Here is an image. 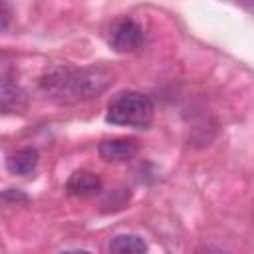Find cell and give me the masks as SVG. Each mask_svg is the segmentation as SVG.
I'll return each mask as SVG.
<instances>
[{"label": "cell", "mask_w": 254, "mask_h": 254, "mask_svg": "<svg viewBox=\"0 0 254 254\" xmlns=\"http://www.w3.org/2000/svg\"><path fill=\"white\" fill-rule=\"evenodd\" d=\"M155 115V103L149 95L141 91H121L117 93L109 105L105 121L111 125L147 129Z\"/></svg>", "instance_id": "cell-2"}, {"label": "cell", "mask_w": 254, "mask_h": 254, "mask_svg": "<svg viewBox=\"0 0 254 254\" xmlns=\"http://www.w3.org/2000/svg\"><path fill=\"white\" fill-rule=\"evenodd\" d=\"M40 163V155L34 147H24L14 151L12 155H8L6 159V171L10 175H18V177H28L36 171Z\"/></svg>", "instance_id": "cell-6"}, {"label": "cell", "mask_w": 254, "mask_h": 254, "mask_svg": "<svg viewBox=\"0 0 254 254\" xmlns=\"http://www.w3.org/2000/svg\"><path fill=\"white\" fill-rule=\"evenodd\" d=\"M12 24V6L8 0H0V32L8 30Z\"/></svg>", "instance_id": "cell-9"}, {"label": "cell", "mask_w": 254, "mask_h": 254, "mask_svg": "<svg viewBox=\"0 0 254 254\" xmlns=\"http://www.w3.org/2000/svg\"><path fill=\"white\" fill-rule=\"evenodd\" d=\"M101 190V179L91 171H73L65 181V192L69 196H93Z\"/></svg>", "instance_id": "cell-5"}, {"label": "cell", "mask_w": 254, "mask_h": 254, "mask_svg": "<svg viewBox=\"0 0 254 254\" xmlns=\"http://www.w3.org/2000/svg\"><path fill=\"white\" fill-rule=\"evenodd\" d=\"M0 109H10V111L24 109V93L14 83L0 85Z\"/></svg>", "instance_id": "cell-8"}, {"label": "cell", "mask_w": 254, "mask_h": 254, "mask_svg": "<svg viewBox=\"0 0 254 254\" xmlns=\"http://www.w3.org/2000/svg\"><path fill=\"white\" fill-rule=\"evenodd\" d=\"M111 73L103 67H54L40 79V89L60 105H73L99 97L111 83Z\"/></svg>", "instance_id": "cell-1"}, {"label": "cell", "mask_w": 254, "mask_h": 254, "mask_svg": "<svg viewBox=\"0 0 254 254\" xmlns=\"http://www.w3.org/2000/svg\"><path fill=\"white\" fill-rule=\"evenodd\" d=\"M0 200H10V202H28V196L24 192H20L18 189H6L2 194H0Z\"/></svg>", "instance_id": "cell-10"}, {"label": "cell", "mask_w": 254, "mask_h": 254, "mask_svg": "<svg viewBox=\"0 0 254 254\" xmlns=\"http://www.w3.org/2000/svg\"><path fill=\"white\" fill-rule=\"evenodd\" d=\"M143 38H145L143 26L129 16L115 20L109 28V46L119 54L135 52L143 44Z\"/></svg>", "instance_id": "cell-3"}, {"label": "cell", "mask_w": 254, "mask_h": 254, "mask_svg": "<svg viewBox=\"0 0 254 254\" xmlns=\"http://www.w3.org/2000/svg\"><path fill=\"white\" fill-rule=\"evenodd\" d=\"M109 252H115V254H143V252H147V242L137 234H117L109 242Z\"/></svg>", "instance_id": "cell-7"}, {"label": "cell", "mask_w": 254, "mask_h": 254, "mask_svg": "<svg viewBox=\"0 0 254 254\" xmlns=\"http://www.w3.org/2000/svg\"><path fill=\"white\" fill-rule=\"evenodd\" d=\"M242 4L246 6V10H250V8H252V0H242Z\"/></svg>", "instance_id": "cell-11"}, {"label": "cell", "mask_w": 254, "mask_h": 254, "mask_svg": "<svg viewBox=\"0 0 254 254\" xmlns=\"http://www.w3.org/2000/svg\"><path fill=\"white\" fill-rule=\"evenodd\" d=\"M97 153L107 163H127L139 153V143L133 137L105 139L97 145Z\"/></svg>", "instance_id": "cell-4"}]
</instances>
